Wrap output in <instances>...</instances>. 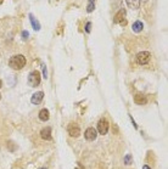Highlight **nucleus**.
<instances>
[{
    "label": "nucleus",
    "instance_id": "4",
    "mask_svg": "<svg viewBox=\"0 0 168 169\" xmlns=\"http://www.w3.org/2000/svg\"><path fill=\"white\" fill-rule=\"evenodd\" d=\"M107 132H109V122L107 119L102 118L98 122V133L101 135H106Z\"/></svg>",
    "mask_w": 168,
    "mask_h": 169
},
{
    "label": "nucleus",
    "instance_id": "12",
    "mask_svg": "<svg viewBox=\"0 0 168 169\" xmlns=\"http://www.w3.org/2000/svg\"><path fill=\"white\" fill-rule=\"evenodd\" d=\"M29 20H31V22H32V27H33V29H34V31H39V29H40L39 21H37V18H35L32 14H29Z\"/></svg>",
    "mask_w": 168,
    "mask_h": 169
},
{
    "label": "nucleus",
    "instance_id": "9",
    "mask_svg": "<svg viewBox=\"0 0 168 169\" xmlns=\"http://www.w3.org/2000/svg\"><path fill=\"white\" fill-rule=\"evenodd\" d=\"M134 101H135V103H138V105H145L147 102V99H146V96L141 95V94H136L134 96Z\"/></svg>",
    "mask_w": 168,
    "mask_h": 169
},
{
    "label": "nucleus",
    "instance_id": "7",
    "mask_svg": "<svg viewBox=\"0 0 168 169\" xmlns=\"http://www.w3.org/2000/svg\"><path fill=\"white\" fill-rule=\"evenodd\" d=\"M96 135H98V132L95 130L94 128H88L87 130H85V133H84V138H85V140H88V141L95 140V139H96Z\"/></svg>",
    "mask_w": 168,
    "mask_h": 169
},
{
    "label": "nucleus",
    "instance_id": "3",
    "mask_svg": "<svg viewBox=\"0 0 168 169\" xmlns=\"http://www.w3.org/2000/svg\"><path fill=\"white\" fill-rule=\"evenodd\" d=\"M150 57H151V55H150L149 51H140L135 57V61L139 64H146L150 61Z\"/></svg>",
    "mask_w": 168,
    "mask_h": 169
},
{
    "label": "nucleus",
    "instance_id": "14",
    "mask_svg": "<svg viewBox=\"0 0 168 169\" xmlns=\"http://www.w3.org/2000/svg\"><path fill=\"white\" fill-rule=\"evenodd\" d=\"M127 5L131 7V9H138L140 6V1H132V0H128Z\"/></svg>",
    "mask_w": 168,
    "mask_h": 169
},
{
    "label": "nucleus",
    "instance_id": "2",
    "mask_svg": "<svg viewBox=\"0 0 168 169\" xmlns=\"http://www.w3.org/2000/svg\"><path fill=\"white\" fill-rule=\"evenodd\" d=\"M28 84L33 88H37L40 84V73L38 71H33L28 75Z\"/></svg>",
    "mask_w": 168,
    "mask_h": 169
},
{
    "label": "nucleus",
    "instance_id": "8",
    "mask_svg": "<svg viewBox=\"0 0 168 169\" xmlns=\"http://www.w3.org/2000/svg\"><path fill=\"white\" fill-rule=\"evenodd\" d=\"M43 97H44V93L43 91H37L32 95L31 97V101L32 103H34V105H39V103L43 101Z\"/></svg>",
    "mask_w": 168,
    "mask_h": 169
},
{
    "label": "nucleus",
    "instance_id": "11",
    "mask_svg": "<svg viewBox=\"0 0 168 169\" xmlns=\"http://www.w3.org/2000/svg\"><path fill=\"white\" fill-rule=\"evenodd\" d=\"M49 117H50V114H49V111L46 108H43L39 111V119L40 121L46 122V121H49Z\"/></svg>",
    "mask_w": 168,
    "mask_h": 169
},
{
    "label": "nucleus",
    "instance_id": "21",
    "mask_svg": "<svg viewBox=\"0 0 168 169\" xmlns=\"http://www.w3.org/2000/svg\"><path fill=\"white\" fill-rule=\"evenodd\" d=\"M1 86H3V82H1V80H0V88H1Z\"/></svg>",
    "mask_w": 168,
    "mask_h": 169
},
{
    "label": "nucleus",
    "instance_id": "20",
    "mask_svg": "<svg viewBox=\"0 0 168 169\" xmlns=\"http://www.w3.org/2000/svg\"><path fill=\"white\" fill-rule=\"evenodd\" d=\"M143 169H151V168H150L149 165H144V167H143Z\"/></svg>",
    "mask_w": 168,
    "mask_h": 169
},
{
    "label": "nucleus",
    "instance_id": "22",
    "mask_svg": "<svg viewBox=\"0 0 168 169\" xmlns=\"http://www.w3.org/2000/svg\"><path fill=\"white\" fill-rule=\"evenodd\" d=\"M0 100H1V94H0Z\"/></svg>",
    "mask_w": 168,
    "mask_h": 169
},
{
    "label": "nucleus",
    "instance_id": "23",
    "mask_svg": "<svg viewBox=\"0 0 168 169\" xmlns=\"http://www.w3.org/2000/svg\"><path fill=\"white\" fill-rule=\"evenodd\" d=\"M40 169H46V168H40Z\"/></svg>",
    "mask_w": 168,
    "mask_h": 169
},
{
    "label": "nucleus",
    "instance_id": "19",
    "mask_svg": "<svg viewBox=\"0 0 168 169\" xmlns=\"http://www.w3.org/2000/svg\"><path fill=\"white\" fill-rule=\"evenodd\" d=\"M43 73H44V78H48V74H46V70H45V66L43 64Z\"/></svg>",
    "mask_w": 168,
    "mask_h": 169
},
{
    "label": "nucleus",
    "instance_id": "10",
    "mask_svg": "<svg viewBox=\"0 0 168 169\" xmlns=\"http://www.w3.org/2000/svg\"><path fill=\"white\" fill-rule=\"evenodd\" d=\"M40 136L43 140H51V129L50 128H44L40 132Z\"/></svg>",
    "mask_w": 168,
    "mask_h": 169
},
{
    "label": "nucleus",
    "instance_id": "16",
    "mask_svg": "<svg viewBox=\"0 0 168 169\" xmlns=\"http://www.w3.org/2000/svg\"><path fill=\"white\" fill-rule=\"evenodd\" d=\"M124 163H125V164H131V163H132V156H131V154L125 156V158H124Z\"/></svg>",
    "mask_w": 168,
    "mask_h": 169
},
{
    "label": "nucleus",
    "instance_id": "1",
    "mask_svg": "<svg viewBox=\"0 0 168 169\" xmlns=\"http://www.w3.org/2000/svg\"><path fill=\"white\" fill-rule=\"evenodd\" d=\"M9 64H10L11 68H14L16 71H20V70H22L26 66V57L23 55H15V56H12L10 59Z\"/></svg>",
    "mask_w": 168,
    "mask_h": 169
},
{
    "label": "nucleus",
    "instance_id": "13",
    "mask_svg": "<svg viewBox=\"0 0 168 169\" xmlns=\"http://www.w3.org/2000/svg\"><path fill=\"white\" fill-rule=\"evenodd\" d=\"M132 28H133V31L135 33H140L141 31H143V28H144V23L141 22V21H136V22H134Z\"/></svg>",
    "mask_w": 168,
    "mask_h": 169
},
{
    "label": "nucleus",
    "instance_id": "6",
    "mask_svg": "<svg viewBox=\"0 0 168 169\" xmlns=\"http://www.w3.org/2000/svg\"><path fill=\"white\" fill-rule=\"evenodd\" d=\"M67 130H68V134H70L72 138H78V136L81 135V128L77 125V124H71V125H68Z\"/></svg>",
    "mask_w": 168,
    "mask_h": 169
},
{
    "label": "nucleus",
    "instance_id": "17",
    "mask_svg": "<svg viewBox=\"0 0 168 169\" xmlns=\"http://www.w3.org/2000/svg\"><path fill=\"white\" fill-rule=\"evenodd\" d=\"M90 28H92V23L88 22V23L85 24V32H87V33H89V32H90Z\"/></svg>",
    "mask_w": 168,
    "mask_h": 169
},
{
    "label": "nucleus",
    "instance_id": "15",
    "mask_svg": "<svg viewBox=\"0 0 168 169\" xmlns=\"http://www.w3.org/2000/svg\"><path fill=\"white\" fill-rule=\"evenodd\" d=\"M94 9H95V1H93V0H92V1H89V3H88L87 11H88V12H92Z\"/></svg>",
    "mask_w": 168,
    "mask_h": 169
},
{
    "label": "nucleus",
    "instance_id": "5",
    "mask_svg": "<svg viewBox=\"0 0 168 169\" xmlns=\"http://www.w3.org/2000/svg\"><path fill=\"white\" fill-rule=\"evenodd\" d=\"M114 22H116V23H120V24H122V26H125V24H127L125 10H124V9H121V10L117 12V15L114 16Z\"/></svg>",
    "mask_w": 168,
    "mask_h": 169
},
{
    "label": "nucleus",
    "instance_id": "18",
    "mask_svg": "<svg viewBox=\"0 0 168 169\" xmlns=\"http://www.w3.org/2000/svg\"><path fill=\"white\" fill-rule=\"evenodd\" d=\"M28 35H29V33H28L27 31H23V32H22V37H23V39H27V38H28Z\"/></svg>",
    "mask_w": 168,
    "mask_h": 169
}]
</instances>
